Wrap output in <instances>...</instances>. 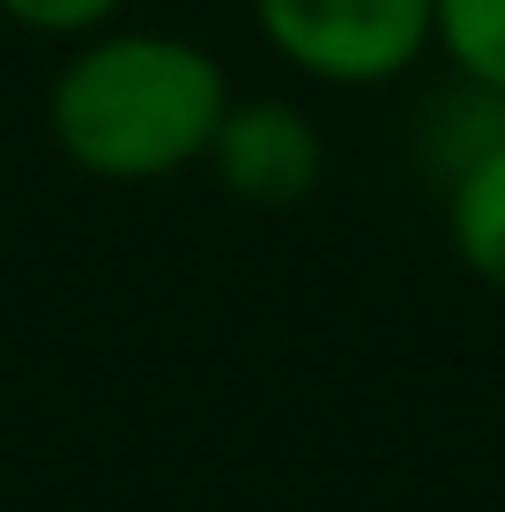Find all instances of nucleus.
Wrapping results in <instances>:
<instances>
[{
  "mask_svg": "<svg viewBox=\"0 0 505 512\" xmlns=\"http://www.w3.org/2000/svg\"><path fill=\"white\" fill-rule=\"evenodd\" d=\"M231 97V67L201 38L119 15L60 52L45 82V141L97 186H164L201 171Z\"/></svg>",
  "mask_w": 505,
  "mask_h": 512,
  "instance_id": "1",
  "label": "nucleus"
},
{
  "mask_svg": "<svg viewBox=\"0 0 505 512\" xmlns=\"http://www.w3.org/2000/svg\"><path fill=\"white\" fill-rule=\"evenodd\" d=\"M246 15L312 90H387L439 52V0H246Z\"/></svg>",
  "mask_w": 505,
  "mask_h": 512,
  "instance_id": "2",
  "label": "nucleus"
},
{
  "mask_svg": "<svg viewBox=\"0 0 505 512\" xmlns=\"http://www.w3.org/2000/svg\"><path fill=\"white\" fill-rule=\"evenodd\" d=\"M201 171L238 208H298L327 179V134L298 97H231Z\"/></svg>",
  "mask_w": 505,
  "mask_h": 512,
  "instance_id": "3",
  "label": "nucleus"
},
{
  "mask_svg": "<svg viewBox=\"0 0 505 512\" xmlns=\"http://www.w3.org/2000/svg\"><path fill=\"white\" fill-rule=\"evenodd\" d=\"M446 245L483 290L505 297V141L446 179Z\"/></svg>",
  "mask_w": 505,
  "mask_h": 512,
  "instance_id": "4",
  "label": "nucleus"
},
{
  "mask_svg": "<svg viewBox=\"0 0 505 512\" xmlns=\"http://www.w3.org/2000/svg\"><path fill=\"white\" fill-rule=\"evenodd\" d=\"M491 141H505V97L483 90V82H461V75H454V90L431 97L424 119H416V156H424V171L439 186L454 171H468Z\"/></svg>",
  "mask_w": 505,
  "mask_h": 512,
  "instance_id": "5",
  "label": "nucleus"
},
{
  "mask_svg": "<svg viewBox=\"0 0 505 512\" xmlns=\"http://www.w3.org/2000/svg\"><path fill=\"white\" fill-rule=\"evenodd\" d=\"M439 60L505 97V0H439Z\"/></svg>",
  "mask_w": 505,
  "mask_h": 512,
  "instance_id": "6",
  "label": "nucleus"
},
{
  "mask_svg": "<svg viewBox=\"0 0 505 512\" xmlns=\"http://www.w3.org/2000/svg\"><path fill=\"white\" fill-rule=\"evenodd\" d=\"M119 15H127V0H0V23L45 45H75L90 30L119 23Z\"/></svg>",
  "mask_w": 505,
  "mask_h": 512,
  "instance_id": "7",
  "label": "nucleus"
}]
</instances>
